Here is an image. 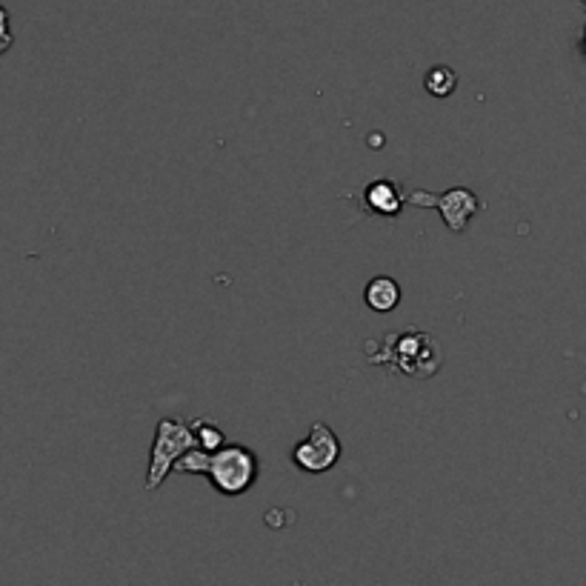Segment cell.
<instances>
[{
  "mask_svg": "<svg viewBox=\"0 0 586 586\" xmlns=\"http://www.w3.org/2000/svg\"><path fill=\"white\" fill-rule=\"evenodd\" d=\"M364 352L369 364L389 366L406 378H418V381L438 375V369L444 364V352H441L438 338L424 329L389 332L381 341H372Z\"/></svg>",
  "mask_w": 586,
  "mask_h": 586,
  "instance_id": "6da1fadb",
  "label": "cell"
},
{
  "mask_svg": "<svg viewBox=\"0 0 586 586\" xmlns=\"http://www.w3.org/2000/svg\"><path fill=\"white\" fill-rule=\"evenodd\" d=\"M178 472L206 475L226 498H238L258 481V455L243 444H226L218 452L195 449L178 464Z\"/></svg>",
  "mask_w": 586,
  "mask_h": 586,
  "instance_id": "7a4b0ae2",
  "label": "cell"
},
{
  "mask_svg": "<svg viewBox=\"0 0 586 586\" xmlns=\"http://www.w3.org/2000/svg\"><path fill=\"white\" fill-rule=\"evenodd\" d=\"M198 449V438L192 424H183L178 418H163L155 426V441L149 452V472H146V489H158L172 469H178L189 452Z\"/></svg>",
  "mask_w": 586,
  "mask_h": 586,
  "instance_id": "3957f363",
  "label": "cell"
},
{
  "mask_svg": "<svg viewBox=\"0 0 586 586\" xmlns=\"http://www.w3.org/2000/svg\"><path fill=\"white\" fill-rule=\"evenodd\" d=\"M341 438L332 432V426L324 421H315L309 426L304 441L292 446V464L304 469L306 475H324L341 461Z\"/></svg>",
  "mask_w": 586,
  "mask_h": 586,
  "instance_id": "277c9868",
  "label": "cell"
},
{
  "mask_svg": "<svg viewBox=\"0 0 586 586\" xmlns=\"http://www.w3.org/2000/svg\"><path fill=\"white\" fill-rule=\"evenodd\" d=\"M409 203L441 209L446 226H449L452 232H464L469 218L481 209L478 195H475V192H469V189H464V186H458V189H446L444 195H432V192H412V195H409Z\"/></svg>",
  "mask_w": 586,
  "mask_h": 586,
  "instance_id": "5b68a950",
  "label": "cell"
},
{
  "mask_svg": "<svg viewBox=\"0 0 586 586\" xmlns=\"http://www.w3.org/2000/svg\"><path fill=\"white\" fill-rule=\"evenodd\" d=\"M406 201H409V198H404L401 186L395 181H386V178H378V181L369 183L364 189L366 209L375 212V215H384V218H395V215L404 209Z\"/></svg>",
  "mask_w": 586,
  "mask_h": 586,
  "instance_id": "8992f818",
  "label": "cell"
},
{
  "mask_svg": "<svg viewBox=\"0 0 586 586\" xmlns=\"http://www.w3.org/2000/svg\"><path fill=\"white\" fill-rule=\"evenodd\" d=\"M364 304L375 312H392L401 304V286L389 275H375L364 286Z\"/></svg>",
  "mask_w": 586,
  "mask_h": 586,
  "instance_id": "52a82bcc",
  "label": "cell"
},
{
  "mask_svg": "<svg viewBox=\"0 0 586 586\" xmlns=\"http://www.w3.org/2000/svg\"><path fill=\"white\" fill-rule=\"evenodd\" d=\"M455 86H458V75H455V69L446 66V63H438V66H432V69L426 72L424 89L432 98H449V95L455 92Z\"/></svg>",
  "mask_w": 586,
  "mask_h": 586,
  "instance_id": "ba28073f",
  "label": "cell"
},
{
  "mask_svg": "<svg viewBox=\"0 0 586 586\" xmlns=\"http://www.w3.org/2000/svg\"><path fill=\"white\" fill-rule=\"evenodd\" d=\"M192 432L198 438V449H203V452H218V449L226 446V435H223L221 426L206 421V418H195L192 421Z\"/></svg>",
  "mask_w": 586,
  "mask_h": 586,
  "instance_id": "9c48e42d",
  "label": "cell"
},
{
  "mask_svg": "<svg viewBox=\"0 0 586 586\" xmlns=\"http://www.w3.org/2000/svg\"><path fill=\"white\" fill-rule=\"evenodd\" d=\"M584 9H586V0H584ZM581 55H584V61H586V26H584V38H581Z\"/></svg>",
  "mask_w": 586,
  "mask_h": 586,
  "instance_id": "30bf717a",
  "label": "cell"
}]
</instances>
